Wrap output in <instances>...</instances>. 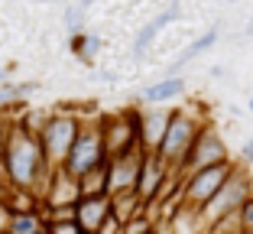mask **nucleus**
<instances>
[{"mask_svg": "<svg viewBox=\"0 0 253 234\" xmlns=\"http://www.w3.org/2000/svg\"><path fill=\"white\" fill-rule=\"evenodd\" d=\"M3 169H7L10 189H33L42 202V189L49 186V176L55 166H49L39 146V137L30 134L20 121H10L7 150H3Z\"/></svg>", "mask_w": 253, "mask_h": 234, "instance_id": "f257e3e1", "label": "nucleus"}, {"mask_svg": "<svg viewBox=\"0 0 253 234\" xmlns=\"http://www.w3.org/2000/svg\"><path fill=\"white\" fill-rule=\"evenodd\" d=\"M205 124L208 121H205L198 111H192V107H172L169 130H166L163 143H159V150H156V156L163 159L172 173L182 176V166H185V159H188V153H192V146H195V140H198Z\"/></svg>", "mask_w": 253, "mask_h": 234, "instance_id": "f03ea898", "label": "nucleus"}, {"mask_svg": "<svg viewBox=\"0 0 253 234\" xmlns=\"http://www.w3.org/2000/svg\"><path fill=\"white\" fill-rule=\"evenodd\" d=\"M78 114H82V127H78V137H75L72 150H68L65 163H62V169L72 173L75 179L84 176L88 169L107 163L104 140H101V111H88V114L78 111Z\"/></svg>", "mask_w": 253, "mask_h": 234, "instance_id": "7ed1b4c3", "label": "nucleus"}, {"mask_svg": "<svg viewBox=\"0 0 253 234\" xmlns=\"http://www.w3.org/2000/svg\"><path fill=\"white\" fill-rule=\"evenodd\" d=\"M78 127H82V114L78 111H68V107L49 111L42 130H39V146H42V156L49 166H62L65 163L75 137H78Z\"/></svg>", "mask_w": 253, "mask_h": 234, "instance_id": "20e7f679", "label": "nucleus"}, {"mask_svg": "<svg viewBox=\"0 0 253 234\" xmlns=\"http://www.w3.org/2000/svg\"><path fill=\"white\" fill-rule=\"evenodd\" d=\"M101 140H104L107 159L143 150L140 146V107L133 104V107L101 114Z\"/></svg>", "mask_w": 253, "mask_h": 234, "instance_id": "39448f33", "label": "nucleus"}, {"mask_svg": "<svg viewBox=\"0 0 253 234\" xmlns=\"http://www.w3.org/2000/svg\"><path fill=\"white\" fill-rule=\"evenodd\" d=\"M247 198H253V173L237 163L234 173L227 176V182L217 189V195L198 212L201 221H205V231H208V225H214L217 218H224V215H231V212H240Z\"/></svg>", "mask_w": 253, "mask_h": 234, "instance_id": "423d86ee", "label": "nucleus"}, {"mask_svg": "<svg viewBox=\"0 0 253 234\" xmlns=\"http://www.w3.org/2000/svg\"><path fill=\"white\" fill-rule=\"evenodd\" d=\"M234 166H237V159L221 163V166H205V169H195V173L182 176V208L201 212V208L217 195V189L227 182V176L234 173Z\"/></svg>", "mask_w": 253, "mask_h": 234, "instance_id": "0eeeda50", "label": "nucleus"}, {"mask_svg": "<svg viewBox=\"0 0 253 234\" xmlns=\"http://www.w3.org/2000/svg\"><path fill=\"white\" fill-rule=\"evenodd\" d=\"M221 163H231V146H227L224 134L214 124H205L185 159V166H182V176L195 173V169H205V166H221Z\"/></svg>", "mask_w": 253, "mask_h": 234, "instance_id": "6e6552de", "label": "nucleus"}, {"mask_svg": "<svg viewBox=\"0 0 253 234\" xmlns=\"http://www.w3.org/2000/svg\"><path fill=\"white\" fill-rule=\"evenodd\" d=\"M172 121V107L166 104H140V146L146 153H156Z\"/></svg>", "mask_w": 253, "mask_h": 234, "instance_id": "1a4fd4ad", "label": "nucleus"}, {"mask_svg": "<svg viewBox=\"0 0 253 234\" xmlns=\"http://www.w3.org/2000/svg\"><path fill=\"white\" fill-rule=\"evenodd\" d=\"M143 153H146V150H136V153H126V156L107 159V195H114V192H126V189H136L140 166H143Z\"/></svg>", "mask_w": 253, "mask_h": 234, "instance_id": "9d476101", "label": "nucleus"}, {"mask_svg": "<svg viewBox=\"0 0 253 234\" xmlns=\"http://www.w3.org/2000/svg\"><path fill=\"white\" fill-rule=\"evenodd\" d=\"M172 169L166 166L156 153H143V166H140V179H136V195L143 198L146 205L159 202V192H163L166 179H169Z\"/></svg>", "mask_w": 253, "mask_h": 234, "instance_id": "9b49d317", "label": "nucleus"}, {"mask_svg": "<svg viewBox=\"0 0 253 234\" xmlns=\"http://www.w3.org/2000/svg\"><path fill=\"white\" fill-rule=\"evenodd\" d=\"M111 218V195H82L75 202V221L84 234H97Z\"/></svg>", "mask_w": 253, "mask_h": 234, "instance_id": "f8f14e48", "label": "nucleus"}, {"mask_svg": "<svg viewBox=\"0 0 253 234\" xmlns=\"http://www.w3.org/2000/svg\"><path fill=\"white\" fill-rule=\"evenodd\" d=\"M82 198V189H78V179L72 173H65L62 166L52 169L49 176V186L42 189V208H55V205H75Z\"/></svg>", "mask_w": 253, "mask_h": 234, "instance_id": "ddd939ff", "label": "nucleus"}, {"mask_svg": "<svg viewBox=\"0 0 253 234\" xmlns=\"http://www.w3.org/2000/svg\"><path fill=\"white\" fill-rule=\"evenodd\" d=\"M172 20H179V0H172L169 7H166V10H159V13L153 16V20H149L140 33H136V36H133V52H130V55H133V59L140 62L143 55L149 52V46L156 43V36L166 30V26H169Z\"/></svg>", "mask_w": 253, "mask_h": 234, "instance_id": "4468645a", "label": "nucleus"}, {"mask_svg": "<svg viewBox=\"0 0 253 234\" xmlns=\"http://www.w3.org/2000/svg\"><path fill=\"white\" fill-rule=\"evenodd\" d=\"M185 78L182 75H166V78H156L149 82L146 88L140 91V104H169V101H179L185 94Z\"/></svg>", "mask_w": 253, "mask_h": 234, "instance_id": "2eb2a0df", "label": "nucleus"}, {"mask_svg": "<svg viewBox=\"0 0 253 234\" xmlns=\"http://www.w3.org/2000/svg\"><path fill=\"white\" fill-rule=\"evenodd\" d=\"M217 39H221V30H217V26H208V30L201 33L198 39H192V43L185 46V49H182L179 55H175V59L169 62V75H179L182 68L185 65H192L195 59H198V55H205V52H211V49H214V43Z\"/></svg>", "mask_w": 253, "mask_h": 234, "instance_id": "dca6fc26", "label": "nucleus"}, {"mask_svg": "<svg viewBox=\"0 0 253 234\" xmlns=\"http://www.w3.org/2000/svg\"><path fill=\"white\" fill-rule=\"evenodd\" d=\"M143 208H146V202L136 195V189L114 192L111 195V218H117L120 225H126V221L136 218V215H143Z\"/></svg>", "mask_w": 253, "mask_h": 234, "instance_id": "f3484780", "label": "nucleus"}, {"mask_svg": "<svg viewBox=\"0 0 253 234\" xmlns=\"http://www.w3.org/2000/svg\"><path fill=\"white\" fill-rule=\"evenodd\" d=\"M0 234H45V218L39 212H10Z\"/></svg>", "mask_w": 253, "mask_h": 234, "instance_id": "a211bd4d", "label": "nucleus"}, {"mask_svg": "<svg viewBox=\"0 0 253 234\" xmlns=\"http://www.w3.org/2000/svg\"><path fill=\"white\" fill-rule=\"evenodd\" d=\"M78 189H82V195H107V163L78 176Z\"/></svg>", "mask_w": 253, "mask_h": 234, "instance_id": "6ab92c4d", "label": "nucleus"}, {"mask_svg": "<svg viewBox=\"0 0 253 234\" xmlns=\"http://www.w3.org/2000/svg\"><path fill=\"white\" fill-rule=\"evenodd\" d=\"M97 46H101V39L91 36V33H75V36H68V49H72V52L78 55L84 65H91V62H94Z\"/></svg>", "mask_w": 253, "mask_h": 234, "instance_id": "aec40b11", "label": "nucleus"}, {"mask_svg": "<svg viewBox=\"0 0 253 234\" xmlns=\"http://www.w3.org/2000/svg\"><path fill=\"white\" fill-rule=\"evenodd\" d=\"M84 20H88V10H82L78 3H65V10H62V26H65L68 36L84 33Z\"/></svg>", "mask_w": 253, "mask_h": 234, "instance_id": "412c9836", "label": "nucleus"}, {"mask_svg": "<svg viewBox=\"0 0 253 234\" xmlns=\"http://www.w3.org/2000/svg\"><path fill=\"white\" fill-rule=\"evenodd\" d=\"M205 234H244L240 212H231V215H224V218H217L214 225H208V231H205Z\"/></svg>", "mask_w": 253, "mask_h": 234, "instance_id": "4be33fe9", "label": "nucleus"}, {"mask_svg": "<svg viewBox=\"0 0 253 234\" xmlns=\"http://www.w3.org/2000/svg\"><path fill=\"white\" fill-rule=\"evenodd\" d=\"M124 234H153V221L146 215H136V218H130L124 225Z\"/></svg>", "mask_w": 253, "mask_h": 234, "instance_id": "5701e85b", "label": "nucleus"}, {"mask_svg": "<svg viewBox=\"0 0 253 234\" xmlns=\"http://www.w3.org/2000/svg\"><path fill=\"white\" fill-rule=\"evenodd\" d=\"M45 234H84L78 221H45Z\"/></svg>", "mask_w": 253, "mask_h": 234, "instance_id": "b1692460", "label": "nucleus"}, {"mask_svg": "<svg viewBox=\"0 0 253 234\" xmlns=\"http://www.w3.org/2000/svg\"><path fill=\"white\" fill-rule=\"evenodd\" d=\"M237 163H240L244 169H250V173H253V137H250V140H244V146H240V159H237Z\"/></svg>", "mask_w": 253, "mask_h": 234, "instance_id": "393cba45", "label": "nucleus"}, {"mask_svg": "<svg viewBox=\"0 0 253 234\" xmlns=\"http://www.w3.org/2000/svg\"><path fill=\"white\" fill-rule=\"evenodd\" d=\"M240 225H244V234L253 231V198H247L244 208H240Z\"/></svg>", "mask_w": 253, "mask_h": 234, "instance_id": "a878e982", "label": "nucleus"}, {"mask_svg": "<svg viewBox=\"0 0 253 234\" xmlns=\"http://www.w3.org/2000/svg\"><path fill=\"white\" fill-rule=\"evenodd\" d=\"M97 234H124V225H120L117 218H107L104 225H101V231Z\"/></svg>", "mask_w": 253, "mask_h": 234, "instance_id": "bb28decb", "label": "nucleus"}, {"mask_svg": "<svg viewBox=\"0 0 253 234\" xmlns=\"http://www.w3.org/2000/svg\"><path fill=\"white\" fill-rule=\"evenodd\" d=\"M72 3H78V7H82V10H91V7H94V3H97V0H72Z\"/></svg>", "mask_w": 253, "mask_h": 234, "instance_id": "cd10ccee", "label": "nucleus"}, {"mask_svg": "<svg viewBox=\"0 0 253 234\" xmlns=\"http://www.w3.org/2000/svg\"><path fill=\"white\" fill-rule=\"evenodd\" d=\"M7 75H10V68H7V65H0V85H3V82H10Z\"/></svg>", "mask_w": 253, "mask_h": 234, "instance_id": "c85d7f7f", "label": "nucleus"}, {"mask_svg": "<svg viewBox=\"0 0 253 234\" xmlns=\"http://www.w3.org/2000/svg\"><path fill=\"white\" fill-rule=\"evenodd\" d=\"M244 36H247V39H253V16L247 20V30H244Z\"/></svg>", "mask_w": 253, "mask_h": 234, "instance_id": "c756f323", "label": "nucleus"}, {"mask_svg": "<svg viewBox=\"0 0 253 234\" xmlns=\"http://www.w3.org/2000/svg\"><path fill=\"white\" fill-rule=\"evenodd\" d=\"M247 111H250V114H253V98H250V101H247Z\"/></svg>", "mask_w": 253, "mask_h": 234, "instance_id": "7c9ffc66", "label": "nucleus"}, {"mask_svg": "<svg viewBox=\"0 0 253 234\" xmlns=\"http://www.w3.org/2000/svg\"><path fill=\"white\" fill-rule=\"evenodd\" d=\"M59 3H72V0H59Z\"/></svg>", "mask_w": 253, "mask_h": 234, "instance_id": "2f4dec72", "label": "nucleus"}, {"mask_svg": "<svg viewBox=\"0 0 253 234\" xmlns=\"http://www.w3.org/2000/svg\"><path fill=\"white\" fill-rule=\"evenodd\" d=\"M231 3H237V0H231Z\"/></svg>", "mask_w": 253, "mask_h": 234, "instance_id": "473e14b6", "label": "nucleus"}, {"mask_svg": "<svg viewBox=\"0 0 253 234\" xmlns=\"http://www.w3.org/2000/svg\"><path fill=\"white\" fill-rule=\"evenodd\" d=\"M247 234H253V231H247Z\"/></svg>", "mask_w": 253, "mask_h": 234, "instance_id": "72a5a7b5", "label": "nucleus"}]
</instances>
